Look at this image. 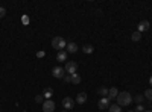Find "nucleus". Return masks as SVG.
I'll return each instance as SVG.
<instances>
[{"mask_svg":"<svg viewBox=\"0 0 152 112\" xmlns=\"http://www.w3.org/2000/svg\"><path fill=\"white\" fill-rule=\"evenodd\" d=\"M131 102H132V95L129 92H126V91L119 92V95H117V105L119 106H128Z\"/></svg>","mask_w":152,"mask_h":112,"instance_id":"1","label":"nucleus"},{"mask_svg":"<svg viewBox=\"0 0 152 112\" xmlns=\"http://www.w3.org/2000/svg\"><path fill=\"white\" fill-rule=\"evenodd\" d=\"M52 47L56 48V50H59V52H62V48L67 47V43L62 36H55V38L52 40Z\"/></svg>","mask_w":152,"mask_h":112,"instance_id":"2","label":"nucleus"},{"mask_svg":"<svg viewBox=\"0 0 152 112\" xmlns=\"http://www.w3.org/2000/svg\"><path fill=\"white\" fill-rule=\"evenodd\" d=\"M76 68H78V64H76L75 61H70V62H67V64H66V67H64L66 73H69V74H75V73H76Z\"/></svg>","mask_w":152,"mask_h":112,"instance_id":"3","label":"nucleus"},{"mask_svg":"<svg viewBox=\"0 0 152 112\" xmlns=\"http://www.w3.org/2000/svg\"><path fill=\"white\" fill-rule=\"evenodd\" d=\"M64 68L62 67H55L53 70H52V76L53 77H56V79H64Z\"/></svg>","mask_w":152,"mask_h":112,"instance_id":"4","label":"nucleus"},{"mask_svg":"<svg viewBox=\"0 0 152 112\" xmlns=\"http://www.w3.org/2000/svg\"><path fill=\"white\" fill-rule=\"evenodd\" d=\"M75 103H76V102L73 100L72 97H66L64 100H62V106H64V109H66V111H69V109H73Z\"/></svg>","mask_w":152,"mask_h":112,"instance_id":"5","label":"nucleus"},{"mask_svg":"<svg viewBox=\"0 0 152 112\" xmlns=\"http://www.w3.org/2000/svg\"><path fill=\"white\" fill-rule=\"evenodd\" d=\"M43 111L44 112H53L55 111V103L52 100H44L43 103Z\"/></svg>","mask_w":152,"mask_h":112,"instance_id":"6","label":"nucleus"},{"mask_svg":"<svg viewBox=\"0 0 152 112\" xmlns=\"http://www.w3.org/2000/svg\"><path fill=\"white\" fill-rule=\"evenodd\" d=\"M110 98L108 97H102V98H100V100H99V109L100 111H102V109H108L110 108Z\"/></svg>","mask_w":152,"mask_h":112,"instance_id":"7","label":"nucleus"},{"mask_svg":"<svg viewBox=\"0 0 152 112\" xmlns=\"http://www.w3.org/2000/svg\"><path fill=\"white\" fill-rule=\"evenodd\" d=\"M149 27H151V23L149 21H146V20H143V21H140L138 23V32H145V30H149Z\"/></svg>","mask_w":152,"mask_h":112,"instance_id":"8","label":"nucleus"},{"mask_svg":"<svg viewBox=\"0 0 152 112\" xmlns=\"http://www.w3.org/2000/svg\"><path fill=\"white\" fill-rule=\"evenodd\" d=\"M87 102V94L85 92H79L78 95H76V103L78 105H84Z\"/></svg>","mask_w":152,"mask_h":112,"instance_id":"9","label":"nucleus"},{"mask_svg":"<svg viewBox=\"0 0 152 112\" xmlns=\"http://www.w3.org/2000/svg\"><path fill=\"white\" fill-rule=\"evenodd\" d=\"M117 95H119V91H117V88H110L108 90V98L110 100H113V98H117Z\"/></svg>","mask_w":152,"mask_h":112,"instance_id":"10","label":"nucleus"},{"mask_svg":"<svg viewBox=\"0 0 152 112\" xmlns=\"http://www.w3.org/2000/svg\"><path fill=\"white\" fill-rule=\"evenodd\" d=\"M67 53H76V50H78V46H76V43H67Z\"/></svg>","mask_w":152,"mask_h":112,"instance_id":"11","label":"nucleus"},{"mask_svg":"<svg viewBox=\"0 0 152 112\" xmlns=\"http://www.w3.org/2000/svg\"><path fill=\"white\" fill-rule=\"evenodd\" d=\"M56 59H58V62H64V61H67V52H66V50H64V52H58Z\"/></svg>","mask_w":152,"mask_h":112,"instance_id":"12","label":"nucleus"},{"mask_svg":"<svg viewBox=\"0 0 152 112\" xmlns=\"http://www.w3.org/2000/svg\"><path fill=\"white\" fill-rule=\"evenodd\" d=\"M52 94H53L52 88H46V90H44V92H43V97L46 98V100H50V97H52Z\"/></svg>","mask_w":152,"mask_h":112,"instance_id":"13","label":"nucleus"},{"mask_svg":"<svg viewBox=\"0 0 152 112\" xmlns=\"http://www.w3.org/2000/svg\"><path fill=\"white\" fill-rule=\"evenodd\" d=\"M131 40H132V41H140V40H142V33L138 32V30H135V32L131 35Z\"/></svg>","mask_w":152,"mask_h":112,"instance_id":"14","label":"nucleus"},{"mask_svg":"<svg viewBox=\"0 0 152 112\" xmlns=\"http://www.w3.org/2000/svg\"><path fill=\"white\" fill-rule=\"evenodd\" d=\"M81 82V76L78 73H75V74H72V83H75V85H78Z\"/></svg>","mask_w":152,"mask_h":112,"instance_id":"15","label":"nucleus"},{"mask_svg":"<svg viewBox=\"0 0 152 112\" xmlns=\"http://www.w3.org/2000/svg\"><path fill=\"white\" fill-rule=\"evenodd\" d=\"M108 112H122V109H120V106H119V105H110Z\"/></svg>","mask_w":152,"mask_h":112,"instance_id":"16","label":"nucleus"},{"mask_svg":"<svg viewBox=\"0 0 152 112\" xmlns=\"http://www.w3.org/2000/svg\"><path fill=\"white\" fill-rule=\"evenodd\" d=\"M97 92H99V95H102V97H108V90L107 88H99Z\"/></svg>","mask_w":152,"mask_h":112,"instance_id":"17","label":"nucleus"},{"mask_svg":"<svg viewBox=\"0 0 152 112\" xmlns=\"http://www.w3.org/2000/svg\"><path fill=\"white\" fill-rule=\"evenodd\" d=\"M143 95H145V98H148L149 102H152V90H146Z\"/></svg>","mask_w":152,"mask_h":112,"instance_id":"18","label":"nucleus"},{"mask_svg":"<svg viewBox=\"0 0 152 112\" xmlns=\"http://www.w3.org/2000/svg\"><path fill=\"white\" fill-rule=\"evenodd\" d=\"M143 100H145V95H142V94H137V97H135V102H137L138 105H142V103H143Z\"/></svg>","mask_w":152,"mask_h":112,"instance_id":"19","label":"nucleus"},{"mask_svg":"<svg viewBox=\"0 0 152 112\" xmlns=\"http://www.w3.org/2000/svg\"><path fill=\"white\" fill-rule=\"evenodd\" d=\"M35 102H37V103H44V97H43V94H38V95L35 97Z\"/></svg>","mask_w":152,"mask_h":112,"instance_id":"20","label":"nucleus"},{"mask_svg":"<svg viewBox=\"0 0 152 112\" xmlns=\"http://www.w3.org/2000/svg\"><path fill=\"white\" fill-rule=\"evenodd\" d=\"M93 52V46H85L84 47V53H91Z\"/></svg>","mask_w":152,"mask_h":112,"instance_id":"21","label":"nucleus"},{"mask_svg":"<svg viewBox=\"0 0 152 112\" xmlns=\"http://www.w3.org/2000/svg\"><path fill=\"white\" fill-rule=\"evenodd\" d=\"M146 109H145V106L143 105H138L137 108H135V112H145Z\"/></svg>","mask_w":152,"mask_h":112,"instance_id":"22","label":"nucleus"},{"mask_svg":"<svg viewBox=\"0 0 152 112\" xmlns=\"http://www.w3.org/2000/svg\"><path fill=\"white\" fill-rule=\"evenodd\" d=\"M64 82L72 83V74H67V76H64Z\"/></svg>","mask_w":152,"mask_h":112,"instance_id":"23","label":"nucleus"},{"mask_svg":"<svg viewBox=\"0 0 152 112\" xmlns=\"http://www.w3.org/2000/svg\"><path fill=\"white\" fill-rule=\"evenodd\" d=\"M6 15V9L5 8H0V18H3Z\"/></svg>","mask_w":152,"mask_h":112,"instance_id":"24","label":"nucleus"},{"mask_svg":"<svg viewBox=\"0 0 152 112\" xmlns=\"http://www.w3.org/2000/svg\"><path fill=\"white\" fill-rule=\"evenodd\" d=\"M23 23L24 24H29V17H23Z\"/></svg>","mask_w":152,"mask_h":112,"instance_id":"25","label":"nucleus"},{"mask_svg":"<svg viewBox=\"0 0 152 112\" xmlns=\"http://www.w3.org/2000/svg\"><path fill=\"white\" fill-rule=\"evenodd\" d=\"M44 55H46L44 52H38V53H37V56H38V58H44Z\"/></svg>","mask_w":152,"mask_h":112,"instance_id":"26","label":"nucleus"},{"mask_svg":"<svg viewBox=\"0 0 152 112\" xmlns=\"http://www.w3.org/2000/svg\"><path fill=\"white\" fill-rule=\"evenodd\" d=\"M149 83H151V85H152V76H151V77H149Z\"/></svg>","mask_w":152,"mask_h":112,"instance_id":"27","label":"nucleus"},{"mask_svg":"<svg viewBox=\"0 0 152 112\" xmlns=\"http://www.w3.org/2000/svg\"><path fill=\"white\" fill-rule=\"evenodd\" d=\"M145 112H152V111H151V109H146V111H145Z\"/></svg>","mask_w":152,"mask_h":112,"instance_id":"28","label":"nucleus"},{"mask_svg":"<svg viewBox=\"0 0 152 112\" xmlns=\"http://www.w3.org/2000/svg\"><path fill=\"white\" fill-rule=\"evenodd\" d=\"M62 112H67V111H66V109H64V111H62Z\"/></svg>","mask_w":152,"mask_h":112,"instance_id":"29","label":"nucleus"},{"mask_svg":"<svg viewBox=\"0 0 152 112\" xmlns=\"http://www.w3.org/2000/svg\"><path fill=\"white\" fill-rule=\"evenodd\" d=\"M129 112H135V111H129Z\"/></svg>","mask_w":152,"mask_h":112,"instance_id":"30","label":"nucleus"},{"mask_svg":"<svg viewBox=\"0 0 152 112\" xmlns=\"http://www.w3.org/2000/svg\"><path fill=\"white\" fill-rule=\"evenodd\" d=\"M151 65H152V64H151Z\"/></svg>","mask_w":152,"mask_h":112,"instance_id":"31","label":"nucleus"}]
</instances>
